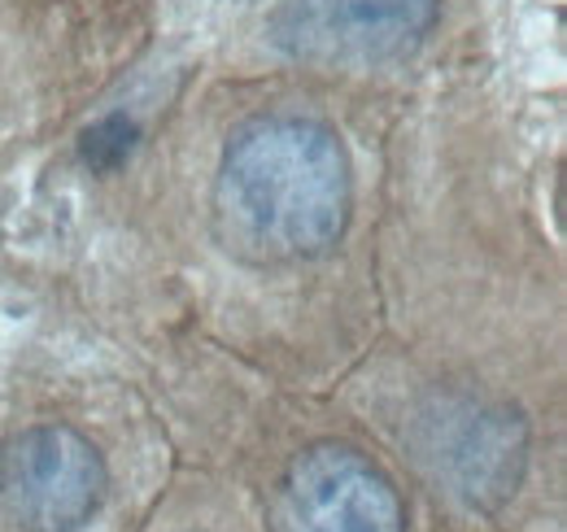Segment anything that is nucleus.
<instances>
[{"mask_svg": "<svg viewBox=\"0 0 567 532\" xmlns=\"http://www.w3.org/2000/svg\"><path fill=\"white\" fill-rule=\"evenodd\" d=\"M441 22V0H280L267 40L315 70H375L411 58Z\"/></svg>", "mask_w": 567, "mask_h": 532, "instance_id": "2", "label": "nucleus"}, {"mask_svg": "<svg viewBox=\"0 0 567 532\" xmlns=\"http://www.w3.org/2000/svg\"><path fill=\"white\" fill-rule=\"evenodd\" d=\"M427 459L450 480V493L463 502L494 511L515 498L524 463H528V432L524 419L506 406H458L432 423Z\"/></svg>", "mask_w": 567, "mask_h": 532, "instance_id": "5", "label": "nucleus"}, {"mask_svg": "<svg viewBox=\"0 0 567 532\" xmlns=\"http://www.w3.org/2000/svg\"><path fill=\"white\" fill-rule=\"evenodd\" d=\"M101 450L66 423H35L0 446V515L18 532H79L105 502Z\"/></svg>", "mask_w": 567, "mask_h": 532, "instance_id": "3", "label": "nucleus"}, {"mask_svg": "<svg viewBox=\"0 0 567 532\" xmlns=\"http://www.w3.org/2000/svg\"><path fill=\"white\" fill-rule=\"evenodd\" d=\"M136 149H141V123H136L132 114H123V110L96 119L87 132L79 135V157H83V166L96 171V175L123 171V166L136 157Z\"/></svg>", "mask_w": 567, "mask_h": 532, "instance_id": "6", "label": "nucleus"}, {"mask_svg": "<svg viewBox=\"0 0 567 532\" xmlns=\"http://www.w3.org/2000/svg\"><path fill=\"white\" fill-rule=\"evenodd\" d=\"M354 171L319 119L267 114L236 127L214 175V232L254 266L323 258L350 227Z\"/></svg>", "mask_w": 567, "mask_h": 532, "instance_id": "1", "label": "nucleus"}, {"mask_svg": "<svg viewBox=\"0 0 567 532\" xmlns=\"http://www.w3.org/2000/svg\"><path fill=\"white\" fill-rule=\"evenodd\" d=\"M292 532H406V507L389 471L346 441L301 450L284 475Z\"/></svg>", "mask_w": 567, "mask_h": 532, "instance_id": "4", "label": "nucleus"}]
</instances>
